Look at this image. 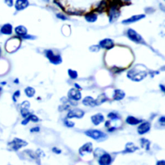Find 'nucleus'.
<instances>
[{"mask_svg":"<svg viewBox=\"0 0 165 165\" xmlns=\"http://www.w3.org/2000/svg\"><path fill=\"white\" fill-rule=\"evenodd\" d=\"M147 73L146 71L139 70L138 69H133L129 70L127 73V77L133 81L139 82L142 81L147 77Z\"/></svg>","mask_w":165,"mask_h":165,"instance_id":"1","label":"nucleus"},{"mask_svg":"<svg viewBox=\"0 0 165 165\" xmlns=\"http://www.w3.org/2000/svg\"><path fill=\"white\" fill-rule=\"evenodd\" d=\"M20 40L17 37H14L7 41L5 48L8 52H14L16 51L20 46Z\"/></svg>","mask_w":165,"mask_h":165,"instance_id":"2","label":"nucleus"},{"mask_svg":"<svg viewBox=\"0 0 165 165\" xmlns=\"http://www.w3.org/2000/svg\"><path fill=\"white\" fill-rule=\"evenodd\" d=\"M120 11L118 8V5L113 3L110 6L108 11V17L110 23H114L118 20L120 16Z\"/></svg>","mask_w":165,"mask_h":165,"instance_id":"3","label":"nucleus"},{"mask_svg":"<svg viewBox=\"0 0 165 165\" xmlns=\"http://www.w3.org/2000/svg\"><path fill=\"white\" fill-rule=\"evenodd\" d=\"M45 56L51 63L54 65L61 64L63 60L60 55L55 54L52 50H47L45 51Z\"/></svg>","mask_w":165,"mask_h":165,"instance_id":"4","label":"nucleus"},{"mask_svg":"<svg viewBox=\"0 0 165 165\" xmlns=\"http://www.w3.org/2000/svg\"><path fill=\"white\" fill-rule=\"evenodd\" d=\"M85 134L95 140H98L101 139H105L106 138V135L103 132L97 130H89L85 132Z\"/></svg>","mask_w":165,"mask_h":165,"instance_id":"5","label":"nucleus"},{"mask_svg":"<svg viewBox=\"0 0 165 165\" xmlns=\"http://www.w3.org/2000/svg\"><path fill=\"white\" fill-rule=\"evenodd\" d=\"M27 144L28 143L26 141H23L21 139L15 138L12 142L8 143V146L12 150L17 151L18 150L22 148L23 147L27 146Z\"/></svg>","mask_w":165,"mask_h":165,"instance_id":"6","label":"nucleus"},{"mask_svg":"<svg viewBox=\"0 0 165 165\" xmlns=\"http://www.w3.org/2000/svg\"><path fill=\"white\" fill-rule=\"evenodd\" d=\"M127 36L132 41L135 43H141L143 41V38L140 34L132 28H129L127 31Z\"/></svg>","mask_w":165,"mask_h":165,"instance_id":"7","label":"nucleus"},{"mask_svg":"<svg viewBox=\"0 0 165 165\" xmlns=\"http://www.w3.org/2000/svg\"><path fill=\"white\" fill-rule=\"evenodd\" d=\"M99 46L100 48H104L106 50H110L114 47V41L110 38H106L104 40H101L99 42Z\"/></svg>","mask_w":165,"mask_h":165,"instance_id":"8","label":"nucleus"},{"mask_svg":"<svg viewBox=\"0 0 165 165\" xmlns=\"http://www.w3.org/2000/svg\"><path fill=\"white\" fill-rule=\"evenodd\" d=\"M68 98L71 101H79L81 98V94L79 90L71 89L68 92Z\"/></svg>","mask_w":165,"mask_h":165,"instance_id":"9","label":"nucleus"},{"mask_svg":"<svg viewBox=\"0 0 165 165\" xmlns=\"http://www.w3.org/2000/svg\"><path fill=\"white\" fill-rule=\"evenodd\" d=\"M85 112L81 109H73L70 110L67 114V118H76L80 119L84 116Z\"/></svg>","mask_w":165,"mask_h":165,"instance_id":"10","label":"nucleus"},{"mask_svg":"<svg viewBox=\"0 0 165 165\" xmlns=\"http://www.w3.org/2000/svg\"><path fill=\"white\" fill-rule=\"evenodd\" d=\"M145 15L144 14H139V15H134L132 16V17H130V18H128L127 19H125L122 21V23L124 24V25H129V24L135 23L137 21H140L141 19H142L144 18Z\"/></svg>","mask_w":165,"mask_h":165,"instance_id":"11","label":"nucleus"},{"mask_svg":"<svg viewBox=\"0 0 165 165\" xmlns=\"http://www.w3.org/2000/svg\"><path fill=\"white\" fill-rule=\"evenodd\" d=\"M30 103L28 101H23L21 105V114L23 118H27L30 115L29 108H30Z\"/></svg>","mask_w":165,"mask_h":165,"instance_id":"12","label":"nucleus"},{"mask_svg":"<svg viewBox=\"0 0 165 165\" xmlns=\"http://www.w3.org/2000/svg\"><path fill=\"white\" fill-rule=\"evenodd\" d=\"M29 5L28 0H16L15 3V8L18 11H21L27 8Z\"/></svg>","mask_w":165,"mask_h":165,"instance_id":"13","label":"nucleus"},{"mask_svg":"<svg viewBox=\"0 0 165 165\" xmlns=\"http://www.w3.org/2000/svg\"><path fill=\"white\" fill-rule=\"evenodd\" d=\"M98 163L99 165H110L112 163V157L108 154H104L100 157Z\"/></svg>","mask_w":165,"mask_h":165,"instance_id":"14","label":"nucleus"},{"mask_svg":"<svg viewBox=\"0 0 165 165\" xmlns=\"http://www.w3.org/2000/svg\"><path fill=\"white\" fill-rule=\"evenodd\" d=\"M92 151H93V147L92 143H87L79 148V152L81 156H84L86 153H91Z\"/></svg>","mask_w":165,"mask_h":165,"instance_id":"15","label":"nucleus"},{"mask_svg":"<svg viewBox=\"0 0 165 165\" xmlns=\"http://www.w3.org/2000/svg\"><path fill=\"white\" fill-rule=\"evenodd\" d=\"M151 125L148 122H144L141 124L138 128V132L140 135H143L147 133L150 129Z\"/></svg>","mask_w":165,"mask_h":165,"instance_id":"16","label":"nucleus"},{"mask_svg":"<svg viewBox=\"0 0 165 165\" xmlns=\"http://www.w3.org/2000/svg\"><path fill=\"white\" fill-rule=\"evenodd\" d=\"M13 27L11 24L6 23L3 25L1 29H0V32L4 35H11L12 33Z\"/></svg>","mask_w":165,"mask_h":165,"instance_id":"17","label":"nucleus"},{"mask_svg":"<svg viewBox=\"0 0 165 165\" xmlns=\"http://www.w3.org/2000/svg\"><path fill=\"white\" fill-rule=\"evenodd\" d=\"M92 122L93 123L94 125H99L101 123L103 122L104 121V116L101 114H97L91 117Z\"/></svg>","mask_w":165,"mask_h":165,"instance_id":"18","label":"nucleus"},{"mask_svg":"<svg viewBox=\"0 0 165 165\" xmlns=\"http://www.w3.org/2000/svg\"><path fill=\"white\" fill-rule=\"evenodd\" d=\"M14 31L18 36L20 37H23L27 34V29L25 26L23 25H19L16 27L14 29Z\"/></svg>","mask_w":165,"mask_h":165,"instance_id":"19","label":"nucleus"},{"mask_svg":"<svg viewBox=\"0 0 165 165\" xmlns=\"http://www.w3.org/2000/svg\"><path fill=\"white\" fill-rule=\"evenodd\" d=\"M85 18L86 21L89 23H94L98 19V16L94 12H90L89 13H87L85 15Z\"/></svg>","mask_w":165,"mask_h":165,"instance_id":"20","label":"nucleus"},{"mask_svg":"<svg viewBox=\"0 0 165 165\" xmlns=\"http://www.w3.org/2000/svg\"><path fill=\"white\" fill-rule=\"evenodd\" d=\"M125 97V92L120 89H116L114 90V93L113 95V98L114 100L120 101L122 100Z\"/></svg>","mask_w":165,"mask_h":165,"instance_id":"21","label":"nucleus"},{"mask_svg":"<svg viewBox=\"0 0 165 165\" xmlns=\"http://www.w3.org/2000/svg\"><path fill=\"white\" fill-rule=\"evenodd\" d=\"M82 103L85 106H92V107H94V106H96L95 103V99H94L90 96H87L86 98H85L82 101Z\"/></svg>","mask_w":165,"mask_h":165,"instance_id":"22","label":"nucleus"},{"mask_svg":"<svg viewBox=\"0 0 165 165\" xmlns=\"http://www.w3.org/2000/svg\"><path fill=\"white\" fill-rule=\"evenodd\" d=\"M142 121H143L142 120L138 119L133 117V116H128L127 118V120H126V122L130 125H136L140 123H141Z\"/></svg>","mask_w":165,"mask_h":165,"instance_id":"23","label":"nucleus"},{"mask_svg":"<svg viewBox=\"0 0 165 165\" xmlns=\"http://www.w3.org/2000/svg\"><path fill=\"white\" fill-rule=\"evenodd\" d=\"M138 149V147L135 146V145L132 143H128L127 144V145H126V147H125V153L126 152H129V153H131V152H134V151H135V150Z\"/></svg>","mask_w":165,"mask_h":165,"instance_id":"24","label":"nucleus"},{"mask_svg":"<svg viewBox=\"0 0 165 165\" xmlns=\"http://www.w3.org/2000/svg\"><path fill=\"white\" fill-rule=\"evenodd\" d=\"M33 121V122H37V121H39V118L37 117L36 115H33V114H31V115H29L27 118H26L25 119H24L23 121H22V125H27L29 121Z\"/></svg>","mask_w":165,"mask_h":165,"instance_id":"25","label":"nucleus"},{"mask_svg":"<svg viewBox=\"0 0 165 165\" xmlns=\"http://www.w3.org/2000/svg\"><path fill=\"white\" fill-rule=\"evenodd\" d=\"M106 101H107V98L106 97V95L105 94H101L96 99H95V105H100Z\"/></svg>","mask_w":165,"mask_h":165,"instance_id":"26","label":"nucleus"},{"mask_svg":"<svg viewBox=\"0 0 165 165\" xmlns=\"http://www.w3.org/2000/svg\"><path fill=\"white\" fill-rule=\"evenodd\" d=\"M106 6H107V3H106V2L105 1V0H103V1H101L99 3L98 7L95 9V11L97 12H99V13L103 12L106 9Z\"/></svg>","mask_w":165,"mask_h":165,"instance_id":"27","label":"nucleus"},{"mask_svg":"<svg viewBox=\"0 0 165 165\" xmlns=\"http://www.w3.org/2000/svg\"><path fill=\"white\" fill-rule=\"evenodd\" d=\"M35 89L31 86H28L25 89V93L28 98H32L35 94Z\"/></svg>","mask_w":165,"mask_h":165,"instance_id":"28","label":"nucleus"},{"mask_svg":"<svg viewBox=\"0 0 165 165\" xmlns=\"http://www.w3.org/2000/svg\"><path fill=\"white\" fill-rule=\"evenodd\" d=\"M141 147L146 149L147 150H149L150 149V142L148 140H147V139H141Z\"/></svg>","mask_w":165,"mask_h":165,"instance_id":"29","label":"nucleus"},{"mask_svg":"<svg viewBox=\"0 0 165 165\" xmlns=\"http://www.w3.org/2000/svg\"><path fill=\"white\" fill-rule=\"evenodd\" d=\"M68 74H69V76L72 79H77V77H78V74H77V72L76 70H72V69H69L68 70Z\"/></svg>","mask_w":165,"mask_h":165,"instance_id":"30","label":"nucleus"},{"mask_svg":"<svg viewBox=\"0 0 165 165\" xmlns=\"http://www.w3.org/2000/svg\"><path fill=\"white\" fill-rule=\"evenodd\" d=\"M100 47L99 45H93L90 47V50L92 52H98L100 50Z\"/></svg>","mask_w":165,"mask_h":165,"instance_id":"31","label":"nucleus"},{"mask_svg":"<svg viewBox=\"0 0 165 165\" xmlns=\"http://www.w3.org/2000/svg\"><path fill=\"white\" fill-rule=\"evenodd\" d=\"M107 116H108V118H109L110 119H112V120H116V119H119L118 115L116 114H115V113H113V112L110 113L109 114H108Z\"/></svg>","mask_w":165,"mask_h":165,"instance_id":"32","label":"nucleus"},{"mask_svg":"<svg viewBox=\"0 0 165 165\" xmlns=\"http://www.w3.org/2000/svg\"><path fill=\"white\" fill-rule=\"evenodd\" d=\"M19 95H20V91L19 90H17L14 92V94L12 96V99H13L14 101L16 102L17 101V99L19 97Z\"/></svg>","mask_w":165,"mask_h":165,"instance_id":"33","label":"nucleus"},{"mask_svg":"<svg viewBox=\"0 0 165 165\" xmlns=\"http://www.w3.org/2000/svg\"><path fill=\"white\" fill-rule=\"evenodd\" d=\"M65 125L67 127H70V128L74 127V122H72V121H69L68 120H66L65 121Z\"/></svg>","mask_w":165,"mask_h":165,"instance_id":"34","label":"nucleus"},{"mask_svg":"<svg viewBox=\"0 0 165 165\" xmlns=\"http://www.w3.org/2000/svg\"><path fill=\"white\" fill-rule=\"evenodd\" d=\"M5 3L9 7H12L14 5L13 0H5Z\"/></svg>","mask_w":165,"mask_h":165,"instance_id":"35","label":"nucleus"},{"mask_svg":"<svg viewBox=\"0 0 165 165\" xmlns=\"http://www.w3.org/2000/svg\"><path fill=\"white\" fill-rule=\"evenodd\" d=\"M56 16H57V18H58L59 19H62L63 21H64V20H66V19H67V18L65 16H64L63 14H60H60H57V15H56Z\"/></svg>","mask_w":165,"mask_h":165,"instance_id":"36","label":"nucleus"},{"mask_svg":"<svg viewBox=\"0 0 165 165\" xmlns=\"http://www.w3.org/2000/svg\"><path fill=\"white\" fill-rule=\"evenodd\" d=\"M23 39H25V40H34L36 38V37H34V36H31V35H27L26 34L25 36H24L22 37Z\"/></svg>","mask_w":165,"mask_h":165,"instance_id":"37","label":"nucleus"},{"mask_svg":"<svg viewBox=\"0 0 165 165\" xmlns=\"http://www.w3.org/2000/svg\"><path fill=\"white\" fill-rule=\"evenodd\" d=\"M52 151H53V152H54V153L57 154H60V153L61 152V150H60V149H58V148H56V147H54V148H53V149H52Z\"/></svg>","mask_w":165,"mask_h":165,"instance_id":"38","label":"nucleus"},{"mask_svg":"<svg viewBox=\"0 0 165 165\" xmlns=\"http://www.w3.org/2000/svg\"><path fill=\"white\" fill-rule=\"evenodd\" d=\"M159 122L161 123L163 125H164V123H165V118L164 117V116H163V117H161V118H159Z\"/></svg>","mask_w":165,"mask_h":165,"instance_id":"39","label":"nucleus"},{"mask_svg":"<svg viewBox=\"0 0 165 165\" xmlns=\"http://www.w3.org/2000/svg\"><path fill=\"white\" fill-rule=\"evenodd\" d=\"M40 131V128L39 127H35V128H33L31 130V132H39Z\"/></svg>","mask_w":165,"mask_h":165,"instance_id":"40","label":"nucleus"},{"mask_svg":"<svg viewBox=\"0 0 165 165\" xmlns=\"http://www.w3.org/2000/svg\"><path fill=\"white\" fill-rule=\"evenodd\" d=\"M120 3H127L130 2V0H119Z\"/></svg>","mask_w":165,"mask_h":165,"instance_id":"41","label":"nucleus"},{"mask_svg":"<svg viewBox=\"0 0 165 165\" xmlns=\"http://www.w3.org/2000/svg\"><path fill=\"white\" fill-rule=\"evenodd\" d=\"M157 165H165V161L164 160H162V161H159L157 163Z\"/></svg>","mask_w":165,"mask_h":165,"instance_id":"42","label":"nucleus"},{"mask_svg":"<svg viewBox=\"0 0 165 165\" xmlns=\"http://www.w3.org/2000/svg\"><path fill=\"white\" fill-rule=\"evenodd\" d=\"M159 86H160V88H161V89L162 90V91H163V92H165V88H164V85H159Z\"/></svg>","mask_w":165,"mask_h":165,"instance_id":"43","label":"nucleus"},{"mask_svg":"<svg viewBox=\"0 0 165 165\" xmlns=\"http://www.w3.org/2000/svg\"><path fill=\"white\" fill-rule=\"evenodd\" d=\"M75 86H76V89H77V90H79V89H81V87L78 85V84H77V83H76L75 84Z\"/></svg>","mask_w":165,"mask_h":165,"instance_id":"44","label":"nucleus"},{"mask_svg":"<svg viewBox=\"0 0 165 165\" xmlns=\"http://www.w3.org/2000/svg\"><path fill=\"white\" fill-rule=\"evenodd\" d=\"M14 82H15V83H19V80H18V79H15V80H14Z\"/></svg>","mask_w":165,"mask_h":165,"instance_id":"45","label":"nucleus"}]
</instances>
